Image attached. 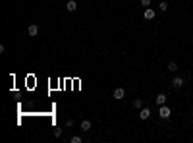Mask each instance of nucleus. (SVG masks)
<instances>
[{
    "instance_id": "nucleus-14",
    "label": "nucleus",
    "mask_w": 193,
    "mask_h": 143,
    "mask_svg": "<svg viewBox=\"0 0 193 143\" xmlns=\"http://www.w3.org/2000/svg\"><path fill=\"white\" fill-rule=\"evenodd\" d=\"M143 6H147V8H151V0H141Z\"/></svg>"
},
{
    "instance_id": "nucleus-5",
    "label": "nucleus",
    "mask_w": 193,
    "mask_h": 143,
    "mask_svg": "<svg viewBox=\"0 0 193 143\" xmlns=\"http://www.w3.org/2000/svg\"><path fill=\"white\" fill-rule=\"evenodd\" d=\"M149 116H151V108H141V110H139V118H141V120H147Z\"/></svg>"
},
{
    "instance_id": "nucleus-8",
    "label": "nucleus",
    "mask_w": 193,
    "mask_h": 143,
    "mask_svg": "<svg viewBox=\"0 0 193 143\" xmlns=\"http://www.w3.org/2000/svg\"><path fill=\"white\" fill-rule=\"evenodd\" d=\"M27 33L31 35V37H35V35L39 33V27H37V25H29V27H27Z\"/></svg>"
},
{
    "instance_id": "nucleus-6",
    "label": "nucleus",
    "mask_w": 193,
    "mask_h": 143,
    "mask_svg": "<svg viewBox=\"0 0 193 143\" xmlns=\"http://www.w3.org/2000/svg\"><path fill=\"white\" fill-rule=\"evenodd\" d=\"M155 101H156V105H158V106L166 105V95H164V93H158V95H156V99H155Z\"/></svg>"
},
{
    "instance_id": "nucleus-3",
    "label": "nucleus",
    "mask_w": 193,
    "mask_h": 143,
    "mask_svg": "<svg viewBox=\"0 0 193 143\" xmlns=\"http://www.w3.org/2000/svg\"><path fill=\"white\" fill-rule=\"evenodd\" d=\"M124 97H126V89H122V87L114 89V99H116V101H122Z\"/></svg>"
},
{
    "instance_id": "nucleus-2",
    "label": "nucleus",
    "mask_w": 193,
    "mask_h": 143,
    "mask_svg": "<svg viewBox=\"0 0 193 143\" xmlns=\"http://www.w3.org/2000/svg\"><path fill=\"white\" fill-rule=\"evenodd\" d=\"M184 85H185V79H184V78H174V79H172V87H174L176 91H178V89H182Z\"/></svg>"
},
{
    "instance_id": "nucleus-4",
    "label": "nucleus",
    "mask_w": 193,
    "mask_h": 143,
    "mask_svg": "<svg viewBox=\"0 0 193 143\" xmlns=\"http://www.w3.org/2000/svg\"><path fill=\"white\" fill-rule=\"evenodd\" d=\"M66 10H68V12H75V10H77V2H75V0H68V2H66Z\"/></svg>"
},
{
    "instance_id": "nucleus-13",
    "label": "nucleus",
    "mask_w": 193,
    "mask_h": 143,
    "mask_svg": "<svg viewBox=\"0 0 193 143\" xmlns=\"http://www.w3.org/2000/svg\"><path fill=\"white\" fill-rule=\"evenodd\" d=\"M158 10H160V12H166V10H168V4H166V2H160V4H158Z\"/></svg>"
},
{
    "instance_id": "nucleus-12",
    "label": "nucleus",
    "mask_w": 193,
    "mask_h": 143,
    "mask_svg": "<svg viewBox=\"0 0 193 143\" xmlns=\"http://www.w3.org/2000/svg\"><path fill=\"white\" fill-rule=\"evenodd\" d=\"M70 141H72V143H81L83 139L79 137V135H72V139H70Z\"/></svg>"
},
{
    "instance_id": "nucleus-1",
    "label": "nucleus",
    "mask_w": 193,
    "mask_h": 143,
    "mask_svg": "<svg viewBox=\"0 0 193 143\" xmlns=\"http://www.w3.org/2000/svg\"><path fill=\"white\" fill-rule=\"evenodd\" d=\"M170 114H172V110H170L166 105H162V106H160V110H158V116H160L162 120H168V118H170Z\"/></svg>"
},
{
    "instance_id": "nucleus-10",
    "label": "nucleus",
    "mask_w": 193,
    "mask_h": 143,
    "mask_svg": "<svg viewBox=\"0 0 193 143\" xmlns=\"http://www.w3.org/2000/svg\"><path fill=\"white\" fill-rule=\"evenodd\" d=\"M166 68H168V72H172V74H174V72H178V64H176V62H168V66H166Z\"/></svg>"
},
{
    "instance_id": "nucleus-9",
    "label": "nucleus",
    "mask_w": 193,
    "mask_h": 143,
    "mask_svg": "<svg viewBox=\"0 0 193 143\" xmlns=\"http://www.w3.org/2000/svg\"><path fill=\"white\" fill-rule=\"evenodd\" d=\"M81 129L83 132H89V129H91V120H83L81 122Z\"/></svg>"
},
{
    "instance_id": "nucleus-15",
    "label": "nucleus",
    "mask_w": 193,
    "mask_h": 143,
    "mask_svg": "<svg viewBox=\"0 0 193 143\" xmlns=\"http://www.w3.org/2000/svg\"><path fill=\"white\" fill-rule=\"evenodd\" d=\"M54 135H56V137H60V135H62V129H60V128L54 129Z\"/></svg>"
},
{
    "instance_id": "nucleus-11",
    "label": "nucleus",
    "mask_w": 193,
    "mask_h": 143,
    "mask_svg": "<svg viewBox=\"0 0 193 143\" xmlns=\"http://www.w3.org/2000/svg\"><path fill=\"white\" fill-rule=\"evenodd\" d=\"M133 108H135V110H141V108H143V101H141V99H135V101H133Z\"/></svg>"
},
{
    "instance_id": "nucleus-7",
    "label": "nucleus",
    "mask_w": 193,
    "mask_h": 143,
    "mask_svg": "<svg viewBox=\"0 0 193 143\" xmlns=\"http://www.w3.org/2000/svg\"><path fill=\"white\" fill-rule=\"evenodd\" d=\"M155 16H156V12L153 8H147L145 10V19H155Z\"/></svg>"
}]
</instances>
